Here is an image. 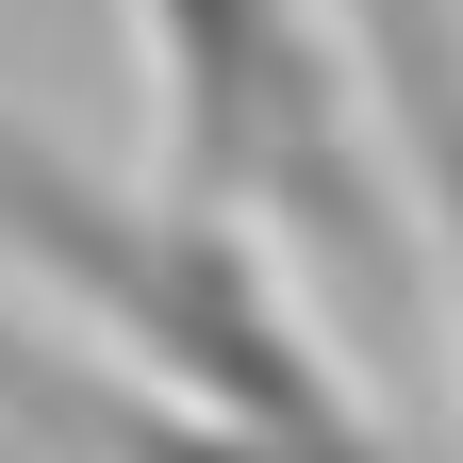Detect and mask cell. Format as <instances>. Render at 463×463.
Masks as SVG:
<instances>
[{"mask_svg": "<svg viewBox=\"0 0 463 463\" xmlns=\"http://www.w3.org/2000/svg\"><path fill=\"white\" fill-rule=\"evenodd\" d=\"M0 281L50 331H83L99 364L199 397V414L298 447V463H397L381 414L347 397L331 331L281 298V249L249 215H215L183 183H99V165H67L17 116H0Z\"/></svg>", "mask_w": 463, "mask_h": 463, "instance_id": "cell-1", "label": "cell"}, {"mask_svg": "<svg viewBox=\"0 0 463 463\" xmlns=\"http://www.w3.org/2000/svg\"><path fill=\"white\" fill-rule=\"evenodd\" d=\"M347 33H364L397 183H414V232H430V298L463 347V0H347Z\"/></svg>", "mask_w": 463, "mask_h": 463, "instance_id": "cell-3", "label": "cell"}, {"mask_svg": "<svg viewBox=\"0 0 463 463\" xmlns=\"http://www.w3.org/2000/svg\"><path fill=\"white\" fill-rule=\"evenodd\" d=\"M133 67H149V183L298 249L347 298V331L430 315V232L347 0H133Z\"/></svg>", "mask_w": 463, "mask_h": 463, "instance_id": "cell-2", "label": "cell"}]
</instances>
